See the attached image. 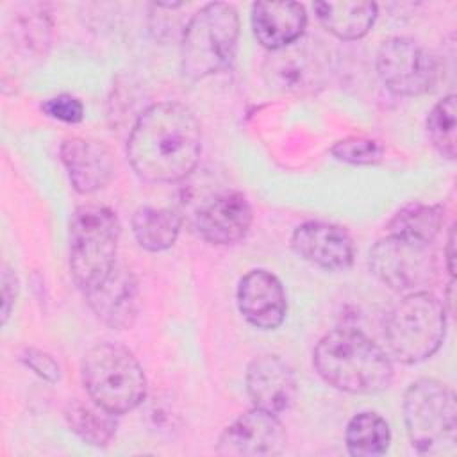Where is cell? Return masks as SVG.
I'll return each mask as SVG.
<instances>
[{
	"label": "cell",
	"instance_id": "obj_17",
	"mask_svg": "<svg viewBox=\"0 0 457 457\" xmlns=\"http://www.w3.org/2000/svg\"><path fill=\"white\" fill-rule=\"evenodd\" d=\"M307 25V12L296 2H255L252 29L257 41L275 52L296 43Z\"/></svg>",
	"mask_w": 457,
	"mask_h": 457
},
{
	"label": "cell",
	"instance_id": "obj_26",
	"mask_svg": "<svg viewBox=\"0 0 457 457\" xmlns=\"http://www.w3.org/2000/svg\"><path fill=\"white\" fill-rule=\"evenodd\" d=\"M41 109L46 116L62 123H79L84 118L82 102L71 95L52 96L41 104Z\"/></svg>",
	"mask_w": 457,
	"mask_h": 457
},
{
	"label": "cell",
	"instance_id": "obj_11",
	"mask_svg": "<svg viewBox=\"0 0 457 457\" xmlns=\"http://www.w3.org/2000/svg\"><path fill=\"white\" fill-rule=\"evenodd\" d=\"M291 246L298 257L327 271L346 270L355 257L352 236L343 227L327 221H305L296 227Z\"/></svg>",
	"mask_w": 457,
	"mask_h": 457
},
{
	"label": "cell",
	"instance_id": "obj_29",
	"mask_svg": "<svg viewBox=\"0 0 457 457\" xmlns=\"http://www.w3.org/2000/svg\"><path fill=\"white\" fill-rule=\"evenodd\" d=\"M455 228L452 227L450 232H448V241H446V250H445V255H446V270L450 271L452 278L455 275Z\"/></svg>",
	"mask_w": 457,
	"mask_h": 457
},
{
	"label": "cell",
	"instance_id": "obj_21",
	"mask_svg": "<svg viewBox=\"0 0 457 457\" xmlns=\"http://www.w3.org/2000/svg\"><path fill=\"white\" fill-rule=\"evenodd\" d=\"M445 221V207L443 205H428L421 202H412L402 207L387 223V234L434 243Z\"/></svg>",
	"mask_w": 457,
	"mask_h": 457
},
{
	"label": "cell",
	"instance_id": "obj_15",
	"mask_svg": "<svg viewBox=\"0 0 457 457\" xmlns=\"http://www.w3.org/2000/svg\"><path fill=\"white\" fill-rule=\"evenodd\" d=\"M61 159L71 186L84 195L102 189L114 171L112 154L98 139L79 136L64 139L61 145Z\"/></svg>",
	"mask_w": 457,
	"mask_h": 457
},
{
	"label": "cell",
	"instance_id": "obj_27",
	"mask_svg": "<svg viewBox=\"0 0 457 457\" xmlns=\"http://www.w3.org/2000/svg\"><path fill=\"white\" fill-rule=\"evenodd\" d=\"M21 362L30 368L37 377L48 380V382H57L61 377L59 364L54 361L52 355H48L43 350L37 348H25L21 353Z\"/></svg>",
	"mask_w": 457,
	"mask_h": 457
},
{
	"label": "cell",
	"instance_id": "obj_24",
	"mask_svg": "<svg viewBox=\"0 0 457 457\" xmlns=\"http://www.w3.org/2000/svg\"><path fill=\"white\" fill-rule=\"evenodd\" d=\"M427 134L432 146L446 159H455V95L441 98L427 116Z\"/></svg>",
	"mask_w": 457,
	"mask_h": 457
},
{
	"label": "cell",
	"instance_id": "obj_9",
	"mask_svg": "<svg viewBox=\"0 0 457 457\" xmlns=\"http://www.w3.org/2000/svg\"><path fill=\"white\" fill-rule=\"evenodd\" d=\"M375 66L382 84L400 96L425 95L434 89L439 77L436 57L418 41L403 36L382 41Z\"/></svg>",
	"mask_w": 457,
	"mask_h": 457
},
{
	"label": "cell",
	"instance_id": "obj_8",
	"mask_svg": "<svg viewBox=\"0 0 457 457\" xmlns=\"http://www.w3.org/2000/svg\"><path fill=\"white\" fill-rule=\"evenodd\" d=\"M371 273L395 291H423L437 277L432 243L387 234L378 239L368 259Z\"/></svg>",
	"mask_w": 457,
	"mask_h": 457
},
{
	"label": "cell",
	"instance_id": "obj_1",
	"mask_svg": "<svg viewBox=\"0 0 457 457\" xmlns=\"http://www.w3.org/2000/svg\"><path fill=\"white\" fill-rule=\"evenodd\" d=\"M202 155V127L195 112L177 102L150 105L136 120L127 157L134 173L154 184L186 179Z\"/></svg>",
	"mask_w": 457,
	"mask_h": 457
},
{
	"label": "cell",
	"instance_id": "obj_20",
	"mask_svg": "<svg viewBox=\"0 0 457 457\" xmlns=\"http://www.w3.org/2000/svg\"><path fill=\"white\" fill-rule=\"evenodd\" d=\"M114 416L98 403H86L82 400H71L64 409L70 430L93 446H107L112 441L116 434Z\"/></svg>",
	"mask_w": 457,
	"mask_h": 457
},
{
	"label": "cell",
	"instance_id": "obj_3",
	"mask_svg": "<svg viewBox=\"0 0 457 457\" xmlns=\"http://www.w3.org/2000/svg\"><path fill=\"white\" fill-rule=\"evenodd\" d=\"M239 16L234 5H204L187 21L180 43V70L189 80H202L227 68L237 50Z\"/></svg>",
	"mask_w": 457,
	"mask_h": 457
},
{
	"label": "cell",
	"instance_id": "obj_22",
	"mask_svg": "<svg viewBox=\"0 0 457 457\" xmlns=\"http://www.w3.org/2000/svg\"><path fill=\"white\" fill-rule=\"evenodd\" d=\"M346 450L353 457H377L387 452L391 430L387 421L377 412L355 414L345 430Z\"/></svg>",
	"mask_w": 457,
	"mask_h": 457
},
{
	"label": "cell",
	"instance_id": "obj_19",
	"mask_svg": "<svg viewBox=\"0 0 457 457\" xmlns=\"http://www.w3.org/2000/svg\"><path fill=\"white\" fill-rule=\"evenodd\" d=\"M180 225V216L166 207H139L132 216L134 237L148 252H162L173 246Z\"/></svg>",
	"mask_w": 457,
	"mask_h": 457
},
{
	"label": "cell",
	"instance_id": "obj_28",
	"mask_svg": "<svg viewBox=\"0 0 457 457\" xmlns=\"http://www.w3.org/2000/svg\"><path fill=\"white\" fill-rule=\"evenodd\" d=\"M18 289L20 286H18L16 273L7 264H4L2 266V325L7 323L11 311L14 309Z\"/></svg>",
	"mask_w": 457,
	"mask_h": 457
},
{
	"label": "cell",
	"instance_id": "obj_7",
	"mask_svg": "<svg viewBox=\"0 0 457 457\" xmlns=\"http://www.w3.org/2000/svg\"><path fill=\"white\" fill-rule=\"evenodd\" d=\"M403 420L411 445L420 453H450L457 441V403L453 391L436 380L412 382L403 396Z\"/></svg>",
	"mask_w": 457,
	"mask_h": 457
},
{
	"label": "cell",
	"instance_id": "obj_5",
	"mask_svg": "<svg viewBox=\"0 0 457 457\" xmlns=\"http://www.w3.org/2000/svg\"><path fill=\"white\" fill-rule=\"evenodd\" d=\"M120 221L102 205H82L70 220V271L84 291L100 286L116 268Z\"/></svg>",
	"mask_w": 457,
	"mask_h": 457
},
{
	"label": "cell",
	"instance_id": "obj_23",
	"mask_svg": "<svg viewBox=\"0 0 457 457\" xmlns=\"http://www.w3.org/2000/svg\"><path fill=\"white\" fill-rule=\"evenodd\" d=\"M314 68L316 62L309 61L305 48H295V43L275 50L266 61V75H270V82L282 89L311 87L314 82Z\"/></svg>",
	"mask_w": 457,
	"mask_h": 457
},
{
	"label": "cell",
	"instance_id": "obj_18",
	"mask_svg": "<svg viewBox=\"0 0 457 457\" xmlns=\"http://www.w3.org/2000/svg\"><path fill=\"white\" fill-rule=\"evenodd\" d=\"M320 23L339 39H359L370 32L377 20L375 2H316Z\"/></svg>",
	"mask_w": 457,
	"mask_h": 457
},
{
	"label": "cell",
	"instance_id": "obj_25",
	"mask_svg": "<svg viewBox=\"0 0 457 457\" xmlns=\"http://www.w3.org/2000/svg\"><path fill=\"white\" fill-rule=\"evenodd\" d=\"M332 155L348 164L359 166H371L382 161L384 146L380 141L362 136H352L337 141L332 146Z\"/></svg>",
	"mask_w": 457,
	"mask_h": 457
},
{
	"label": "cell",
	"instance_id": "obj_12",
	"mask_svg": "<svg viewBox=\"0 0 457 457\" xmlns=\"http://www.w3.org/2000/svg\"><path fill=\"white\" fill-rule=\"evenodd\" d=\"M237 307L243 318L261 330L280 327L287 312L280 280L266 270L248 271L237 284Z\"/></svg>",
	"mask_w": 457,
	"mask_h": 457
},
{
	"label": "cell",
	"instance_id": "obj_2",
	"mask_svg": "<svg viewBox=\"0 0 457 457\" xmlns=\"http://www.w3.org/2000/svg\"><path fill=\"white\" fill-rule=\"evenodd\" d=\"M312 364L328 386L353 395L384 391L395 373L389 355L357 328L325 334L314 348Z\"/></svg>",
	"mask_w": 457,
	"mask_h": 457
},
{
	"label": "cell",
	"instance_id": "obj_16",
	"mask_svg": "<svg viewBox=\"0 0 457 457\" xmlns=\"http://www.w3.org/2000/svg\"><path fill=\"white\" fill-rule=\"evenodd\" d=\"M252 218L246 196L239 191H225L200 209L196 228L212 245H234L250 230Z\"/></svg>",
	"mask_w": 457,
	"mask_h": 457
},
{
	"label": "cell",
	"instance_id": "obj_4",
	"mask_svg": "<svg viewBox=\"0 0 457 457\" xmlns=\"http://www.w3.org/2000/svg\"><path fill=\"white\" fill-rule=\"evenodd\" d=\"M82 382L89 398L116 416L136 409L146 395L141 364L116 343H98L84 353Z\"/></svg>",
	"mask_w": 457,
	"mask_h": 457
},
{
	"label": "cell",
	"instance_id": "obj_10",
	"mask_svg": "<svg viewBox=\"0 0 457 457\" xmlns=\"http://www.w3.org/2000/svg\"><path fill=\"white\" fill-rule=\"evenodd\" d=\"M284 446L286 432L277 414L253 407L225 427L216 452L230 457H264L280 453Z\"/></svg>",
	"mask_w": 457,
	"mask_h": 457
},
{
	"label": "cell",
	"instance_id": "obj_14",
	"mask_svg": "<svg viewBox=\"0 0 457 457\" xmlns=\"http://www.w3.org/2000/svg\"><path fill=\"white\" fill-rule=\"evenodd\" d=\"M246 393L253 407L271 414L287 411L296 398V378L277 355H261L246 370Z\"/></svg>",
	"mask_w": 457,
	"mask_h": 457
},
{
	"label": "cell",
	"instance_id": "obj_6",
	"mask_svg": "<svg viewBox=\"0 0 457 457\" xmlns=\"http://www.w3.org/2000/svg\"><path fill=\"white\" fill-rule=\"evenodd\" d=\"M445 334V305L428 291L409 293L386 316L387 348L403 364H416L432 357L443 345Z\"/></svg>",
	"mask_w": 457,
	"mask_h": 457
},
{
	"label": "cell",
	"instance_id": "obj_13",
	"mask_svg": "<svg viewBox=\"0 0 457 457\" xmlns=\"http://www.w3.org/2000/svg\"><path fill=\"white\" fill-rule=\"evenodd\" d=\"M84 295L95 316L111 328H130L139 314L141 300L137 280L134 273L123 266H116L100 286Z\"/></svg>",
	"mask_w": 457,
	"mask_h": 457
}]
</instances>
